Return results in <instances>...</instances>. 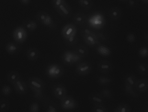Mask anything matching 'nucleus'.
Listing matches in <instances>:
<instances>
[{
    "instance_id": "obj_37",
    "label": "nucleus",
    "mask_w": 148,
    "mask_h": 112,
    "mask_svg": "<svg viewBox=\"0 0 148 112\" xmlns=\"http://www.w3.org/2000/svg\"><path fill=\"white\" fill-rule=\"evenodd\" d=\"M39 110V105L38 102H34L31 104L30 106V111L31 112H38Z\"/></svg>"
},
{
    "instance_id": "obj_19",
    "label": "nucleus",
    "mask_w": 148,
    "mask_h": 112,
    "mask_svg": "<svg viewBox=\"0 0 148 112\" xmlns=\"http://www.w3.org/2000/svg\"><path fill=\"white\" fill-rule=\"evenodd\" d=\"M109 16L112 20H118L122 15L121 10L117 7H113L110 8L109 12Z\"/></svg>"
},
{
    "instance_id": "obj_13",
    "label": "nucleus",
    "mask_w": 148,
    "mask_h": 112,
    "mask_svg": "<svg viewBox=\"0 0 148 112\" xmlns=\"http://www.w3.org/2000/svg\"><path fill=\"white\" fill-rule=\"evenodd\" d=\"M15 90L20 95H24L27 91V86L26 82L20 78L13 84Z\"/></svg>"
},
{
    "instance_id": "obj_12",
    "label": "nucleus",
    "mask_w": 148,
    "mask_h": 112,
    "mask_svg": "<svg viewBox=\"0 0 148 112\" xmlns=\"http://www.w3.org/2000/svg\"><path fill=\"white\" fill-rule=\"evenodd\" d=\"M52 93L57 99L61 100L66 96L67 89L63 84H55L53 86Z\"/></svg>"
},
{
    "instance_id": "obj_40",
    "label": "nucleus",
    "mask_w": 148,
    "mask_h": 112,
    "mask_svg": "<svg viewBox=\"0 0 148 112\" xmlns=\"http://www.w3.org/2000/svg\"><path fill=\"white\" fill-rule=\"evenodd\" d=\"M21 3L24 5H27L29 4L31 0H20Z\"/></svg>"
},
{
    "instance_id": "obj_7",
    "label": "nucleus",
    "mask_w": 148,
    "mask_h": 112,
    "mask_svg": "<svg viewBox=\"0 0 148 112\" xmlns=\"http://www.w3.org/2000/svg\"><path fill=\"white\" fill-rule=\"evenodd\" d=\"M13 37L18 43L22 44L26 40L27 38L26 29L23 26H18L14 29L13 32Z\"/></svg>"
},
{
    "instance_id": "obj_34",
    "label": "nucleus",
    "mask_w": 148,
    "mask_h": 112,
    "mask_svg": "<svg viewBox=\"0 0 148 112\" xmlns=\"http://www.w3.org/2000/svg\"><path fill=\"white\" fill-rule=\"evenodd\" d=\"M139 56L143 58H145L148 57V48L147 47H143L141 48L138 51Z\"/></svg>"
},
{
    "instance_id": "obj_14",
    "label": "nucleus",
    "mask_w": 148,
    "mask_h": 112,
    "mask_svg": "<svg viewBox=\"0 0 148 112\" xmlns=\"http://www.w3.org/2000/svg\"><path fill=\"white\" fill-rule=\"evenodd\" d=\"M98 69L103 73H108L112 70V63L108 60H102L99 62L97 65Z\"/></svg>"
},
{
    "instance_id": "obj_23",
    "label": "nucleus",
    "mask_w": 148,
    "mask_h": 112,
    "mask_svg": "<svg viewBox=\"0 0 148 112\" xmlns=\"http://www.w3.org/2000/svg\"><path fill=\"white\" fill-rule=\"evenodd\" d=\"M20 78H21L20 75L18 72L15 71L9 72L7 75L8 81L12 84Z\"/></svg>"
},
{
    "instance_id": "obj_41",
    "label": "nucleus",
    "mask_w": 148,
    "mask_h": 112,
    "mask_svg": "<svg viewBox=\"0 0 148 112\" xmlns=\"http://www.w3.org/2000/svg\"><path fill=\"white\" fill-rule=\"evenodd\" d=\"M141 1L144 3H146V4H147L148 2V0H141Z\"/></svg>"
},
{
    "instance_id": "obj_6",
    "label": "nucleus",
    "mask_w": 148,
    "mask_h": 112,
    "mask_svg": "<svg viewBox=\"0 0 148 112\" xmlns=\"http://www.w3.org/2000/svg\"><path fill=\"white\" fill-rule=\"evenodd\" d=\"M28 83L30 87L36 93L41 94L45 89V83L42 80L38 77H32L29 78Z\"/></svg>"
},
{
    "instance_id": "obj_29",
    "label": "nucleus",
    "mask_w": 148,
    "mask_h": 112,
    "mask_svg": "<svg viewBox=\"0 0 148 112\" xmlns=\"http://www.w3.org/2000/svg\"><path fill=\"white\" fill-rule=\"evenodd\" d=\"M124 90L125 92L127 94H129L131 96L135 98H137L138 97V93L135 91L136 88H134L125 84Z\"/></svg>"
},
{
    "instance_id": "obj_18",
    "label": "nucleus",
    "mask_w": 148,
    "mask_h": 112,
    "mask_svg": "<svg viewBox=\"0 0 148 112\" xmlns=\"http://www.w3.org/2000/svg\"><path fill=\"white\" fill-rule=\"evenodd\" d=\"M40 51L35 48H29L26 52V55L28 59L31 61L36 60L40 56Z\"/></svg>"
},
{
    "instance_id": "obj_26",
    "label": "nucleus",
    "mask_w": 148,
    "mask_h": 112,
    "mask_svg": "<svg viewBox=\"0 0 148 112\" xmlns=\"http://www.w3.org/2000/svg\"><path fill=\"white\" fill-rule=\"evenodd\" d=\"M131 108L127 103H120L113 110L114 112H130Z\"/></svg>"
},
{
    "instance_id": "obj_3",
    "label": "nucleus",
    "mask_w": 148,
    "mask_h": 112,
    "mask_svg": "<svg viewBox=\"0 0 148 112\" xmlns=\"http://www.w3.org/2000/svg\"><path fill=\"white\" fill-rule=\"evenodd\" d=\"M83 57L73 51H66L62 56V61L66 66H71L75 63L79 62L83 59Z\"/></svg>"
},
{
    "instance_id": "obj_30",
    "label": "nucleus",
    "mask_w": 148,
    "mask_h": 112,
    "mask_svg": "<svg viewBox=\"0 0 148 112\" xmlns=\"http://www.w3.org/2000/svg\"><path fill=\"white\" fill-rule=\"evenodd\" d=\"M98 82L101 86L107 85L111 82V80L108 77L106 76H99L98 78Z\"/></svg>"
},
{
    "instance_id": "obj_4",
    "label": "nucleus",
    "mask_w": 148,
    "mask_h": 112,
    "mask_svg": "<svg viewBox=\"0 0 148 112\" xmlns=\"http://www.w3.org/2000/svg\"><path fill=\"white\" fill-rule=\"evenodd\" d=\"M36 18L39 22L44 26L52 29L56 28V26L51 16L45 11L39 12L36 15Z\"/></svg>"
},
{
    "instance_id": "obj_9",
    "label": "nucleus",
    "mask_w": 148,
    "mask_h": 112,
    "mask_svg": "<svg viewBox=\"0 0 148 112\" xmlns=\"http://www.w3.org/2000/svg\"><path fill=\"white\" fill-rule=\"evenodd\" d=\"M77 29L74 24L69 23L66 25L62 28L61 35L65 40L77 35Z\"/></svg>"
},
{
    "instance_id": "obj_15",
    "label": "nucleus",
    "mask_w": 148,
    "mask_h": 112,
    "mask_svg": "<svg viewBox=\"0 0 148 112\" xmlns=\"http://www.w3.org/2000/svg\"><path fill=\"white\" fill-rule=\"evenodd\" d=\"M148 88V82L146 79L138 80L136 82L135 88L136 90L140 93L146 92Z\"/></svg>"
},
{
    "instance_id": "obj_21",
    "label": "nucleus",
    "mask_w": 148,
    "mask_h": 112,
    "mask_svg": "<svg viewBox=\"0 0 148 112\" xmlns=\"http://www.w3.org/2000/svg\"><path fill=\"white\" fill-rule=\"evenodd\" d=\"M26 29L31 32L34 31L37 29L38 25L34 21L32 20H27L24 21L23 26Z\"/></svg>"
},
{
    "instance_id": "obj_39",
    "label": "nucleus",
    "mask_w": 148,
    "mask_h": 112,
    "mask_svg": "<svg viewBox=\"0 0 148 112\" xmlns=\"http://www.w3.org/2000/svg\"><path fill=\"white\" fill-rule=\"evenodd\" d=\"M57 111H58V110H57V109L52 105L49 106L48 108H47V112H56Z\"/></svg>"
},
{
    "instance_id": "obj_10",
    "label": "nucleus",
    "mask_w": 148,
    "mask_h": 112,
    "mask_svg": "<svg viewBox=\"0 0 148 112\" xmlns=\"http://www.w3.org/2000/svg\"><path fill=\"white\" fill-rule=\"evenodd\" d=\"M92 66L89 62H83L76 66V72L80 76H84L90 73L92 70Z\"/></svg>"
},
{
    "instance_id": "obj_16",
    "label": "nucleus",
    "mask_w": 148,
    "mask_h": 112,
    "mask_svg": "<svg viewBox=\"0 0 148 112\" xmlns=\"http://www.w3.org/2000/svg\"><path fill=\"white\" fill-rule=\"evenodd\" d=\"M91 102L95 106L97 105H103L105 102V98L100 93H94L92 94L90 97Z\"/></svg>"
},
{
    "instance_id": "obj_38",
    "label": "nucleus",
    "mask_w": 148,
    "mask_h": 112,
    "mask_svg": "<svg viewBox=\"0 0 148 112\" xmlns=\"http://www.w3.org/2000/svg\"><path fill=\"white\" fill-rule=\"evenodd\" d=\"M126 39L129 43H133L136 41V36L133 34H129L126 36Z\"/></svg>"
},
{
    "instance_id": "obj_33",
    "label": "nucleus",
    "mask_w": 148,
    "mask_h": 112,
    "mask_svg": "<svg viewBox=\"0 0 148 112\" xmlns=\"http://www.w3.org/2000/svg\"><path fill=\"white\" fill-rule=\"evenodd\" d=\"M93 112H107V109L103 105H95L92 109Z\"/></svg>"
},
{
    "instance_id": "obj_24",
    "label": "nucleus",
    "mask_w": 148,
    "mask_h": 112,
    "mask_svg": "<svg viewBox=\"0 0 148 112\" xmlns=\"http://www.w3.org/2000/svg\"><path fill=\"white\" fill-rule=\"evenodd\" d=\"M97 50L100 55L104 57L109 56L111 54L110 48L104 45H99L97 47Z\"/></svg>"
},
{
    "instance_id": "obj_22",
    "label": "nucleus",
    "mask_w": 148,
    "mask_h": 112,
    "mask_svg": "<svg viewBox=\"0 0 148 112\" xmlns=\"http://www.w3.org/2000/svg\"><path fill=\"white\" fill-rule=\"evenodd\" d=\"M137 80L138 79L135 75L132 74L127 75L125 77V84L135 88L136 82Z\"/></svg>"
},
{
    "instance_id": "obj_36",
    "label": "nucleus",
    "mask_w": 148,
    "mask_h": 112,
    "mask_svg": "<svg viewBox=\"0 0 148 112\" xmlns=\"http://www.w3.org/2000/svg\"><path fill=\"white\" fill-rule=\"evenodd\" d=\"M101 94V95L105 99V98H107V99H110L112 97V93L111 92L110 90H109L108 89H103L101 93H100Z\"/></svg>"
},
{
    "instance_id": "obj_8",
    "label": "nucleus",
    "mask_w": 148,
    "mask_h": 112,
    "mask_svg": "<svg viewBox=\"0 0 148 112\" xmlns=\"http://www.w3.org/2000/svg\"><path fill=\"white\" fill-rule=\"evenodd\" d=\"M83 38L84 42L89 46L93 47L99 43L96 35L88 29H85L83 32Z\"/></svg>"
},
{
    "instance_id": "obj_42",
    "label": "nucleus",
    "mask_w": 148,
    "mask_h": 112,
    "mask_svg": "<svg viewBox=\"0 0 148 112\" xmlns=\"http://www.w3.org/2000/svg\"><path fill=\"white\" fill-rule=\"evenodd\" d=\"M119 1L122 2H125V1H128V0H119Z\"/></svg>"
},
{
    "instance_id": "obj_35",
    "label": "nucleus",
    "mask_w": 148,
    "mask_h": 112,
    "mask_svg": "<svg viewBox=\"0 0 148 112\" xmlns=\"http://www.w3.org/2000/svg\"><path fill=\"white\" fill-rule=\"evenodd\" d=\"M1 92L4 95L8 96L12 93V88L10 87V86L5 85L1 88Z\"/></svg>"
},
{
    "instance_id": "obj_17",
    "label": "nucleus",
    "mask_w": 148,
    "mask_h": 112,
    "mask_svg": "<svg viewBox=\"0 0 148 112\" xmlns=\"http://www.w3.org/2000/svg\"><path fill=\"white\" fill-rule=\"evenodd\" d=\"M5 49L8 53L14 55L18 53L20 49V48L19 46L15 42H10L7 44L5 47Z\"/></svg>"
},
{
    "instance_id": "obj_31",
    "label": "nucleus",
    "mask_w": 148,
    "mask_h": 112,
    "mask_svg": "<svg viewBox=\"0 0 148 112\" xmlns=\"http://www.w3.org/2000/svg\"><path fill=\"white\" fill-rule=\"evenodd\" d=\"M9 107V103L8 101L5 100H0V111H5Z\"/></svg>"
},
{
    "instance_id": "obj_11",
    "label": "nucleus",
    "mask_w": 148,
    "mask_h": 112,
    "mask_svg": "<svg viewBox=\"0 0 148 112\" xmlns=\"http://www.w3.org/2000/svg\"><path fill=\"white\" fill-rule=\"evenodd\" d=\"M88 22L92 26L95 28H102L105 23L103 16L100 13L93 15L89 19Z\"/></svg>"
},
{
    "instance_id": "obj_1",
    "label": "nucleus",
    "mask_w": 148,
    "mask_h": 112,
    "mask_svg": "<svg viewBox=\"0 0 148 112\" xmlns=\"http://www.w3.org/2000/svg\"><path fill=\"white\" fill-rule=\"evenodd\" d=\"M52 4L55 10L62 17L68 18L71 15V8L66 0H52Z\"/></svg>"
},
{
    "instance_id": "obj_28",
    "label": "nucleus",
    "mask_w": 148,
    "mask_h": 112,
    "mask_svg": "<svg viewBox=\"0 0 148 112\" xmlns=\"http://www.w3.org/2000/svg\"><path fill=\"white\" fill-rule=\"evenodd\" d=\"M137 69L139 73L145 75L148 73V65L146 63L143 62L138 63L137 66Z\"/></svg>"
},
{
    "instance_id": "obj_25",
    "label": "nucleus",
    "mask_w": 148,
    "mask_h": 112,
    "mask_svg": "<svg viewBox=\"0 0 148 112\" xmlns=\"http://www.w3.org/2000/svg\"><path fill=\"white\" fill-rule=\"evenodd\" d=\"M74 52L83 58L87 56L89 53L88 48L83 45H79L74 50Z\"/></svg>"
},
{
    "instance_id": "obj_5",
    "label": "nucleus",
    "mask_w": 148,
    "mask_h": 112,
    "mask_svg": "<svg viewBox=\"0 0 148 112\" xmlns=\"http://www.w3.org/2000/svg\"><path fill=\"white\" fill-rule=\"evenodd\" d=\"M60 105L63 110L71 111L76 108L77 102L72 96L66 95L60 100Z\"/></svg>"
},
{
    "instance_id": "obj_32",
    "label": "nucleus",
    "mask_w": 148,
    "mask_h": 112,
    "mask_svg": "<svg viewBox=\"0 0 148 112\" xmlns=\"http://www.w3.org/2000/svg\"><path fill=\"white\" fill-rule=\"evenodd\" d=\"M66 44L69 46H74L77 43L78 38L77 35L65 40Z\"/></svg>"
},
{
    "instance_id": "obj_27",
    "label": "nucleus",
    "mask_w": 148,
    "mask_h": 112,
    "mask_svg": "<svg viewBox=\"0 0 148 112\" xmlns=\"http://www.w3.org/2000/svg\"><path fill=\"white\" fill-rule=\"evenodd\" d=\"M80 6L86 10L90 9L93 6L92 0H78Z\"/></svg>"
},
{
    "instance_id": "obj_2",
    "label": "nucleus",
    "mask_w": 148,
    "mask_h": 112,
    "mask_svg": "<svg viewBox=\"0 0 148 112\" xmlns=\"http://www.w3.org/2000/svg\"><path fill=\"white\" fill-rule=\"evenodd\" d=\"M64 73L63 67L56 63L48 65L45 70L47 76L51 79H58L62 76Z\"/></svg>"
},
{
    "instance_id": "obj_20",
    "label": "nucleus",
    "mask_w": 148,
    "mask_h": 112,
    "mask_svg": "<svg viewBox=\"0 0 148 112\" xmlns=\"http://www.w3.org/2000/svg\"><path fill=\"white\" fill-rule=\"evenodd\" d=\"M73 21L76 25H83L86 21V16L83 13H77L73 17Z\"/></svg>"
}]
</instances>
